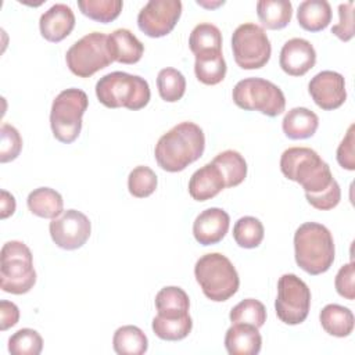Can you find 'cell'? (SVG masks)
I'll use <instances>...</instances> for the list:
<instances>
[{
    "label": "cell",
    "mask_w": 355,
    "mask_h": 355,
    "mask_svg": "<svg viewBox=\"0 0 355 355\" xmlns=\"http://www.w3.org/2000/svg\"><path fill=\"white\" fill-rule=\"evenodd\" d=\"M205 148L202 129L194 122H180L164 133L154 148L157 164L166 172H180L197 161Z\"/></svg>",
    "instance_id": "cell-1"
},
{
    "label": "cell",
    "mask_w": 355,
    "mask_h": 355,
    "mask_svg": "<svg viewBox=\"0 0 355 355\" xmlns=\"http://www.w3.org/2000/svg\"><path fill=\"white\" fill-rule=\"evenodd\" d=\"M282 173L302 186L305 196L327 190L336 180L330 166L309 147H290L280 157Z\"/></svg>",
    "instance_id": "cell-2"
},
{
    "label": "cell",
    "mask_w": 355,
    "mask_h": 355,
    "mask_svg": "<svg viewBox=\"0 0 355 355\" xmlns=\"http://www.w3.org/2000/svg\"><path fill=\"white\" fill-rule=\"evenodd\" d=\"M334 240L330 230L316 222L302 223L294 234L297 265L316 276L330 269L334 262Z\"/></svg>",
    "instance_id": "cell-3"
},
{
    "label": "cell",
    "mask_w": 355,
    "mask_h": 355,
    "mask_svg": "<svg viewBox=\"0 0 355 355\" xmlns=\"http://www.w3.org/2000/svg\"><path fill=\"white\" fill-rule=\"evenodd\" d=\"M96 96L98 101L108 108L125 107L128 110H140L150 101L148 82L128 72H110L96 83Z\"/></svg>",
    "instance_id": "cell-4"
},
{
    "label": "cell",
    "mask_w": 355,
    "mask_h": 355,
    "mask_svg": "<svg viewBox=\"0 0 355 355\" xmlns=\"http://www.w3.org/2000/svg\"><path fill=\"white\" fill-rule=\"evenodd\" d=\"M194 276L204 295L215 302L233 297L240 286V279L230 259L219 252L202 255L194 266Z\"/></svg>",
    "instance_id": "cell-5"
},
{
    "label": "cell",
    "mask_w": 355,
    "mask_h": 355,
    "mask_svg": "<svg viewBox=\"0 0 355 355\" xmlns=\"http://www.w3.org/2000/svg\"><path fill=\"white\" fill-rule=\"evenodd\" d=\"M0 287L6 293L25 294L36 283L32 252L28 245L18 240L7 241L1 248Z\"/></svg>",
    "instance_id": "cell-6"
},
{
    "label": "cell",
    "mask_w": 355,
    "mask_h": 355,
    "mask_svg": "<svg viewBox=\"0 0 355 355\" xmlns=\"http://www.w3.org/2000/svg\"><path fill=\"white\" fill-rule=\"evenodd\" d=\"M87 94L76 87L65 89L53 100L50 125L54 137L61 143H72L80 133L82 116L87 108Z\"/></svg>",
    "instance_id": "cell-7"
},
{
    "label": "cell",
    "mask_w": 355,
    "mask_h": 355,
    "mask_svg": "<svg viewBox=\"0 0 355 355\" xmlns=\"http://www.w3.org/2000/svg\"><path fill=\"white\" fill-rule=\"evenodd\" d=\"M237 107L259 111L268 116H277L286 108V97L279 86L262 78H245L236 83L232 92Z\"/></svg>",
    "instance_id": "cell-8"
},
{
    "label": "cell",
    "mask_w": 355,
    "mask_h": 355,
    "mask_svg": "<svg viewBox=\"0 0 355 355\" xmlns=\"http://www.w3.org/2000/svg\"><path fill=\"white\" fill-rule=\"evenodd\" d=\"M69 71L79 78H90L112 62L108 50V35L92 32L75 42L65 54Z\"/></svg>",
    "instance_id": "cell-9"
},
{
    "label": "cell",
    "mask_w": 355,
    "mask_h": 355,
    "mask_svg": "<svg viewBox=\"0 0 355 355\" xmlns=\"http://www.w3.org/2000/svg\"><path fill=\"white\" fill-rule=\"evenodd\" d=\"M236 64L243 69H259L270 58L272 46L265 29L254 22L239 25L232 35Z\"/></svg>",
    "instance_id": "cell-10"
},
{
    "label": "cell",
    "mask_w": 355,
    "mask_h": 355,
    "mask_svg": "<svg viewBox=\"0 0 355 355\" xmlns=\"http://www.w3.org/2000/svg\"><path fill=\"white\" fill-rule=\"evenodd\" d=\"M311 308V290L294 273L283 275L277 282L275 309L277 318L286 324L302 323Z\"/></svg>",
    "instance_id": "cell-11"
},
{
    "label": "cell",
    "mask_w": 355,
    "mask_h": 355,
    "mask_svg": "<svg viewBox=\"0 0 355 355\" xmlns=\"http://www.w3.org/2000/svg\"><path fill=\"white\" fill-rule=\"evenodd\" d=\"M180 14V0H150L137 14V25L144 35L162 37L172 32Z\"/></svg>",
    "instance_id": "cell-12"
},
{
    "label": "cell",
    "mask_w": 355,
    "mask_h": 355,
    "mask_svg": "<svg viewBox=\"0 0 355 355\" xmlns=\"http://www.w3.org/2000/svg\"><path fill=\"white\" fill-rule=\"evenodd\" d=\"M50 236L62 250L80 248L90 237L89 218L76 209H67L50 222Z\"/></svg>",
    "instance_id": "cell-13"
},
{
    "label": "cell",
    "mask_w": 355,
    "mask_h": 355,
    "mask_svg": "<svg viewBox=\"0 0 355 355\" xmlns=\"http://www.w3.org/2000/svg\"><path fill=\"white\" fill-rule=\"evenodd\" d=\"M308 92L318 107L330 111L341 107L347 98L344 76L334 71H322L308 83Z\"/></svg>",
    "instance_id": "cell-14"
},
{
    "label": "cell",
    "mask_w": 355,
    "mask_h": 355,
    "mask_svg": "<svg viewBox=\"0 0 355 355\" xmlns=\"http://www.w3.org/2000/svg\"><path fill=\"white\" fill-rule=\"evenodd\" d=\"M316 62V51L311 42L302 37H293L287 40L279 57L280 68L291 76H302L313 68Z\"/></svg>",
    "instance_id": "cell-15"
},
{
    "label": "cell",
    "mask_w": 355,
    "mask_h": 355,
    "mask_svg": "<svg viewBox=\"0 0 355 355\" xmlns=\"http://www.w3.org/2000/svg\"><path fill=\"white\" fill-rule=\"evenodd\" d=\"M230 218L222 208H207L197 215L193 223L194 239L201 245L219 243L229 230Z\"/></svg>",
    "instance_id": "cell-16"
},
{
    "label": "cell",
    "mask_w": 355,
    "mask_h": 355,
    "mask_svg": "<svg viewBox=\"0 0 355 355\" xmlns=\"http://www.w3.org/2000/svg\"><path fill=\"white\" fill-rule=\"evenodd\" d=\"M75 26V14L72 8L64 3L53 4L44 11L39 19L42 36L53 43L64 40Z\"/></svg>",
    "instance_id": "cell-17"
},
{
    "label": "cell",
    "mask_w": 355,
    "mask_h": 355,
    "mask_svg": "<svg viewBox=\"0 0 355 355\" xmlns=\"http://www.w3.org/2000/svg\"><path fill=\"white\" fill-rule=\"evenodd\" d=\"M262 337L258 327L247 323H232L225 336V347L230 355H257Z\"/></svg>",
    "instance_id": "cell-18"
},
{
    "label": "cell",
    "mask_w": 355,
    "mask_h": 355,
    "mask_svg": "<svg viewBox=\"0 0 355 355\" xmlns=\"http://www.w3.org/2000/svg\"><path fill=\"white\" fill-rule=\"evenodd\" d=\"M225 189V179L216 165L205 164L189 180V193L196 201H207Z\"/></svg>",
    "instance_id": "cell-19"
},
{
    "label": "cell",
    "mask_w": 355,
    "mask_h": 355,
    "mask_svg": "<svg viewBox=\"0 0 355 355\" xmlns=\"http://www.w3.org/2000/svg\"><path fill=\"white\" fill-rule=\"evenodd\" d=\"M108 50L112 61L136 64L144 53V46L129 29L118 28L108 35Z\"/></svg>",
    "instance_id": "cell-20"
},
{
    "label": "cell",
    "mask_w": 355,
    "mask_h": 355,
    "mask_svg": "<svg viewBox=\"0 0 355 355\" xmlns=\"http://www.w3.org/2000/svg\"><path fill=\"white\" fill-rule=\"evenodd\" d=\"M319 126L318 115L305 108V107H295L287 111L282 121V128L284 135L293 140H301L312 137Z\"/></svg>",
    "instance_id": "cell-21"
},
{
    "label": "cell",
    "mask_w": 355,
    "mask_h": 355,
    "mask_svg": "<svg viewBox=\"0 0 355 355\" xmlns=\"http://www.w3.org/2000/svg\"><path fill=\"white\" fill-rule=\"evenodd\" d=\"M297 21L309 32L324 29L331 21V7L326 0H304L297 10Z\"/></svg>",
    "instance_id": "cell-22"
},
{
    "label": "cell",
    "mask_w": 355,
    "mask_h": 355,
    "mask_svg": "<svg viewBox=\"0 0 355 355\" xmlns=\"http://www.w3.org/2000/svg\"><path fill=\"white\" fill-rule=\"evenodd\" d=\"M26 204L29 211L39 218L54 219L64 212L61 194L50 187H39L31 191L26 198Z\"/></svg>",
    "instance_id": "cell-23"
},
{
    "label": "cell",
    "mask_w": 355,
    "mask_h": 355,
    "mask_svg": "<svg viewBox=\"0 0 355 355\" xmlns=\"http://www.w3.org/2000/svg\"><path fill=\"white\" fill-rule=\"evenodd\" d=\"M319 320L326 333L334 337H348L354 330V313L343 305L329 304L319 315Z\"/></svg>",
    "instance_id": "cell-24"
},
{
    "label": "cell",
    "mask_w": 355,
    "mask_h": 355,
    "mask_svg": "<svg viewBox=\"0 0 355 355\" xmlns=\"http://www.w3.org/2000/svg\"><path fill=\"white\" fill-rule=\"evenodd\" d=\"M155 308L158 315L166 318H178L189 315L190 300L187 293L176 286L161 288L155 295Z\"/></svg>",
    "instance_id": "cell-25"
},
{
    "label": "cell",
    "mask_w": 355,
    "mask_h": 355,
    "mask_svg": "<svg viewBox=\"0 0 355 355\" xmlns=\"http://www.w3.org/2000/svg\"><path fill=\"white\" fill-rule=\"evenodd\" d=\"M257 14L265 28L282 29L291 21L293 6L288 0H259Z\"/></svg>",
    "instance_id": "cell-26"
},
{
    "label": "cell",
    "mask_w": 355,
    "mask_h": 355,
    "mask_svg": "<svg viewBox=\"0 0 355 355\" xmlns=\"http://www.w3.org/2000/svg\"><path fill=\"white\" fill-rule=\"evenodd\" d=\"M112 347L118 355H141L148 348V340L141 329L126 324L115 330Z\"/></svg>",
    "instance_id": "cell-27"
},
{
    "label": "cell",
    "mask_w": 355,
    "mask_h": 355,
    "mask_svg": "<svg viewBox=\"0 0 355 355\" xmlns=\"http://www.w3.org/2000/svg\"><path fill=\"white\" fill-rule=\"evenodd\" d=\"M211 162L219 168L225 179V187L239 186L247 176V162L239 151L225 150Z\"/></svg>",
    "instance_id": "cell-28"
},
{
    "label": "cell",
    "mask_w": 355,
    "mask_h": 355,
    "mask_svg": "<svg viewBox=\"0 0 355 355\" xmlns=\"http://www.w3.org/2000/svg\"><path fill=\"white\" fill-rule=\"evenodd\" d=\"M226 61L222 51L205 53L196 55L194 72L197 79L204 85H218L225 79Z\"/></svg>",
    "instance_id": "cell-29"
},
{
    "label": "cell",
    "mask_w": 355,
    "mask_h": 355,
    "mask_svg": "<svg viewBox=\"0 0 355 355\" xmlns=\"http://www.w3.org/2000/svg\"><path fill=\"white\" fill-rule=\"evenodd\" d=\"M189 46L194 55L222 51V33L214 24L201 22L191 31Z\"/></svg>",
    "instance_id": "cell-30"
},
{
    "label": "cell",
    "mask_w": 355,
    "mask_h": 355,
    "mask_svg": "<svg viewBox=\"0 0 355 355\" xmlns=\"http://www.w3.org/2000/svg\"><path fill=\"white\" fill-rule=\"evenodd\" d=\"M191 329H193V320L190 315L166 318L157 313V316L153 319V331L161 340H166V341L183 340L189 336Z\"/></svg>",
    "instance_id": "cell-31"
},
{
    "label": "cell",
    "mask_w": 355,
    "mask_h": 355,
    "mask_svg": "<svg viewBox=\"0 0 355 355\" xmlns=\"http://www.w3.org/2000/svg\"><path fill=\"white\" fill-rule=\"evenodd\" d=\"M263 225L255 216H243L233 226V239L243 248H255L263 240Z\"/></svg>",
    "instance_id": "cell-32"
},
{
    "label": "cell",
    "mask_w": 355,
    "mask_h": 355,
    "mask_svg": "<svg viewBox=\"0 0 355 355\" xmlns=\"http://www.w3.org/2000/svg\"><path fill=\"white\" fill-rule=\"evenodd\" d=\"M157 87L164 101L175 103L180 100L186 92V79L180 71L175 68H164L158 72Z\"/></svg>",
    "instance_id": "cell-33"
},
{
    "label": "cell",
    "mask_w": 355,
    "mask_h": 355,
    "mask_svg": "<svg viewBox=\"0 0 355 355\" xmlns=\"http://www.w3.org/2000/svg\"><path fill=\"white\" fill-rule=\"evenodd\" d=\"M122 0H79L78 7L83 15L93 21L108 24L122 11Z\"/></svg>",
    "instance_id": "cell-34"
},
{
    "label": "cell",
    "mask_w": 355,
    "mask_h": 355,
    "mask_svg": "<svg viewBox=\"0 0 355 355\" xmlns=\"http://www.w3.org/2000/svg\"><path fill=\"white\" fill-rule=\"evenodd\" d=\"M229 318L232 323H247L259 329L266 322V309L261 301L245 298L232 308Z\"/></svg>",
    "instance_id": "cell-35"
},
{
    "label": "cell",
    "mask_w": 355,
    "mask_h": 355,
    "mask_svg": "<svg viewBox=\"0 0 355 355\" xmlns=\"http://www.w3.org/2000/svg\"><path fill=\"white\" fill-rule=\"evenodd\" d=\"M43 349V338L33 329H19L8 338L11 355H39Z\"/></svg>",
    "instance_id": "cell-36"
},
{
    "label": "cell",
    "mask_w": 355,
    "mask_h": 355,
    "mask_svg": "<svg viewBox=\"0 0 355 355\" xmlns=\"http://www.w3.org/2000/svg\"><path fill=\"white\" fill-rule=\"evenodd\" d=\"M157 183H158V179L155 172L146 165L136 166L135 169L130 171L128 176L129 193L137 198H144L151 196L157 189Z\"/></svg>",
    "instance_id": "cell-37"
},
{
    "label": "cell",
    "mask_w": 355,
    "mask_h": 355,
    "mask_svg": "<svg viewBox=\"0 0 355 355\" xmlns=\"http://www.w3.org/2000/svg\"><path fill=\"white\" fill-rule=\"evenodd\" d=\"M0 137V162L4 164L15 159L22 150V137L19 132L14 126L3 123Z\"/></svg>",
    "instance_id": "cell-38"
},
{
    "label": "cell",
    "mask_w": 355,
    "mask_h": 355,
    "mask_svg": "<svg viewBox=\"0 0 355 355\" xmlns=\"http://www.w3.org/2000/svg\"><path fill=\"white\" fill-rule=\"evenodd\" d=\"M338 24L331 28V33L340 40L348 42L354 37V1L341 3L338 6Z\"/></svg>",
    "instance_id": "cell-39"
},
{
    "label": "cell",
    "mask_w": 355,
    "mask_h": 355,
    "mask_svg": "<svg viewBox=\"0 0 355 355\" xmlns=\"http://www.w3.org/2000/svg\"><path fill=\"white\" fill-rule=\"evenodd\" d=\"M305 198L313 208L320 209V211H327V209H333L334 207H337V204L341 200V190H340L337 180H334L333 184L327 190H324L319 194L305 196Z\"/></svg>",
    "instance_id": "cell-40"
},
{
    "label": "cell",
    "mask_w": 355,
    "mask_h": 355,
    "mask_svg": "<svg viewBox=\"0 0 355 355\" xmlns=\"http://www.w3.org/2000/svg\"><path fill=\"white\" fill-rule=\"evenodd\" d=\"M354 276H355V268H354V262L351 261L349 263H345L344 266L340 268V270L336 275V280H334L337 293L349 301H352L355 298Z\"/></svg>",
    "instance_id": "cell-41"
},
{
    "label": "cell",
    "mask_w": 355,
    "mask_h": 355,
    "mask_svg": "<svg viewBox=\"0 0 355 355\" xmlns=\"http://www.w3.org/2000/svg\"><path fill=\"white\" fill-rule=\"evenodd\" d=\"M354 129L355 125L352 123L348 130L345 137L341 140L340 146L337 147V162L348 171L355 169V155H354Z\"/></svg>",
    "instance_id": "cell-42"
},
{
    "label": "cell",
    "mask_w": 355,
    "mask_h": 355,
    "mask_svg": "<svg viewBox=\"0 0 355 355\" xmlns=\"http://www.w3.org/2000/svg\"><path fill=\"white\" fill-rule=\"evenodd\" d=\"M19 309L18 306L7 300L0 301V329L4 331L18 323Z\"/></svg>",
    "instance_id": "cell-43"
},
{
    "label": "cell",
    "mask_w": 355,
    "mask_h": 355,
    "mask_svg": "<svg viewBox=\"0 0 355 355\" xmlns=\"http://www.w3.org/2000/svg\"><path fill=\"white\" fill-rule=\"evenodd\" d=\"M0 204H1V212H0L1 219H6V218H8L10 215L14 214V211H15V198H14L12 194H10L6 190H1Z\"/></svg>",
    "instance_id": "cell-44"
}]
</instances>
